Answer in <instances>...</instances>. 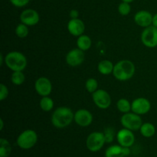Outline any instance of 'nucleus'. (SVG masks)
<instances>
[{
	"instance_id": "21",
	"label": "nucleus",
	"mask_w": 157,
	"mask_h": 157,
	"mask_svg": "<svg viewBox=\"0 0 157 157\" xmlns=\"http://www.w3.org/2000/svg\"><path fill=\"white\" fill-rule=\"evenodd\" d=\"M12 153V146L6 139H0V157H9Z\"/></svg>"
},
{
	"instance_id": "29",
	"label": "nucleus",
	"mask_w": 157,
	"mask_h": 157,
	"mask_svg": "<svg viewBox=\"0 0 157 157\" xmlns=\"http://www.w3.org/2000/svg\"><path fill=\"white\" fill-rule=\"evenodd\" d=\"M9 95V90L5 84H0V101H4Z\"/></svg>"
},
{
	"instance_id": "7",
	"label": "nucleus",
	"mask_w": 157,
	"mask_h": 157,
	"mask_svg": "<svg viewBox=\"0 0 157 157\" xmlns=\"http://www.w3.org/2000/svg\"><path fill=\"white\" fill-rule=\"evenodd\" d=\"M141 41L147 48H155L157 46V28L153 25L147 27L141 35Z\"/></svg>"
},
{
	"instance_id": "28",
	"label": "nucleus",
	"mask_w": 157,
	"mask_h": 157,
	"mask_svg": "<svg viewBox=\"0 0 157 157\" xmlns=\"http://www.w3.org/2000/svg\"><path fill=\"white\" fill-rule=\"evenodd\" d=\"M104 136H105L106 143H111L113 140V136H114V133L113 130L111 128L106 129L104 131Z\"/></svg>"
},
{
	"instance_id": "14",
	"label": "nucleus",
	"mask_w": 157,
	"mask_h": 157,
	"mask_svg": "<svg viewBox=\"0 0 157 157\" xmlns=\"http://www.w3.org/2000/svg\"><path fill=\"white\" fill-rule=\"evenodd\" d=\"M74 120L78 125L85 127L91 124L93 121V116L88 110L85 109H80L75 113Z\"/></svg>"
},
{
	"instance_id": "31",
	"label": "nucleus",
	"mask_w": 157,
	"mask_h": 157,
	"mask_svg": "<svg viewBox=\"0 0 157 157\" xmlns=\"http://www.w3.org/2000/svg\"><path fill=\"white\" fill-rule=\"evenodd\" d=\"M78 15H79V12L76 9H73L70 12V16L71 18H78Z\"/></svg>"
},
{
	"instance_id": "30",
	"label": "nucleus",
	"mask_w": 157,
	"mask_h": 157,
	"mask_svg": "<svg viewBox=\"0 0 157 157\" xmlns=\"http://www.w3.org/2000/svg\"><path fill=\"white\" fill-rule=\"evenodd\" d=\"M11 3L16 7H24L29 4L30 0H10Z\"/></svg>"
},
{
	"instance_id": "10",
	"label": "nucleus",
	"mask_w": 157,
	"mask_h": 157,
	"mask_svg": "<svg viewBox=\"0 0 157 157\" xmlns=\"http://www.w3.org/2000/svg\"><path fill=\"white\" fill-rule=\"evenodd\" d=\"M151 108L150 102L144 98H139L135 99L131 104V110L133 113L138 115L146 114Z\"/></svg>"
},
{
	"instance_id": "20",
	"label": "nucleus",
	"mask_w": 157,
	"mask_h": 157,
	"mask_svg": "<svg viewBox=\"0 0 157 157\" xmlns=\"http://www.w3.org/2000/svg\"><path fill=\"white\" fill-rule=\"evenodd\" d=\"M140 131L144 137L150 138L155 134L156 128L153 124H150V123H145V124H142L140 129Z\"/></svg>"
},
{
	"instance_id": "12",
	"label": "nucleus",
	"mask_w": 157,
	"mask_h": 157,
	"mask_svg": "<svg viewBox=\"0 0 157 157\" xmlns=\"http://www.w3.org/2000/svg\"><path fill=\"white\" fill-rule=\"evenodd\" d=\"M35 89L37 93L42 97L48 96L52 90V85L49 79L41 77L36 80L35 83Z\"/></svg>"
},
{
	"instance_id": "13",
	"label": "nucleus",
	"mask_w": 157,
	"mask_h": 157,
	"mask_svg": "<svg viewBox=\"0 0 157 157\" xmlns=\"http://www.w3.org/2000/svg\"><path fill=\"white\" fill-rule=\"evenodd\" d=\"M39 15L37 11L34 9H25L23 11L20 15V20L21 23L29 26L35 25L39 21Z\"/></svg>"
},
{
	"instance_id": "36",
	"label": "nucleus",
	"mask_w": 157,
	"mask_h": 157,
	"mask_svg": "<svg viewBox=\"0 0 157 157\" xmlns=\"http://www.w3.org/2000/svg\"><path fill=\"white\" fill-rule=\"evenodd\" d=\"M123 2H128V3H130L132 2L133 1V0H122Z\"/></svg>"
},
{
	"instance_id": "15",
	"label": "nucleus",
	"mask_w": 157,
	"mask_h": 157,
	"mask_svg": "<svg viewBox=\"0 0 157 157\" xmlns=\"http://www.w3.org/2000/svg\"><path fill=\"white\" fill-rule=\"evenodd\" d=\"M67 30L74 36H81L85 30V25L79 18H71L67 23Z\"/></svg>"
},
{
	"instance_id": "2",
	"label": "nucleus",
	"mask_w": 157,
	"mask_h": 157,
	"mask_svg": "<svg viewBox=\"0 0 157 157\" xmlns=\"http://www.w3.org/2000/svg\"><path fill=\"white\" fill-rule=\"evenodd\" d=\"M135 65L129 60H122L114 65L113 75L117 80L125 81L130 80L135 74Z\"/></svg>"
},
{
	"instance_id": "11",
	"label": "nucleus",
	"mask_w": 157,
	"mask_h": 157,
	"mask_svg": "<svg viewBox=\"0 0 157 157\" xmlns=\"http://www.w3.org/2000/svg\"><path fill=\"white\" fill-rule=\"evenodd\" d=\"M84 58L85 55L84 51L80 48H75L70 51L66 55V62L71 67H77L82 64L84 61Z\"/></svg>"
},
{
	"instance_id": "17",
	"label": "nucleus",
	"mask_w": 157,
	"mask_h": 157,
	"mask_svg": "<svg viewBox=\"0 0 157 157\" xmlns=\"http://www.w3.org/2000/svg\"><path fill=\"white\" fill-rule=\"evenodd\" d=\"M123 147L121 145H113L106 150L105 157H124Z\"/></svg>"
},
{
	"instance_id": "1",
	"label": "nucleus",
	"mask_w": 157,
	"mask_h": 157,
	"mask_svg": "<svg viewBox=\"0 0 157 157\" xmlns=\"http://www.w3.org/2000/svg\"><path fill=\"white\" fill-rule=\"evenodd\" d=\"M75 118V114L70 108L61 107L54 111L52 116V123L56 128L62 129L71 124Z\"/></svg>"
},
{
	"instance_id": "19",
	"label": "nucleus",
	"mask_w": 157,
	"mask_h": 157,
	"mask_svg": "<svg viewBox=\"0 0 157 157\" xmlns=\"http://www.w3.org/2000/svg\"><path fill=\"white\" fill-rule=\"evenodd\" d=\"M92 41L91 39L87 35H82L78 37V41H77V45L78 48L82 51H87L91 47Z\"/></svg>"
},
{
	"instance_id": "16",
	"label": "nucleus",
	"mask_w": 157,
	"mask_h": 157,
	"mask_svg": "<svg viewBox=\"0 0 157 157\" xmlns=\"http://www.w3.org/2000/svg\"><path fill=\"white\" fill-rule=\"evenodd\" d=\"M153 15L148 11L142 10L136 12L134 16V21L138 25L141 27L147 28L152 25L153 22Z\"/></svg>"
},
{
	"instance_id": "27",
	"label": "nucleus",
	"mask_w": 157,
	"mask_h": 157,
	"mask_svg": "<svg viewBox=\"0 0 157 157\" xmlns=\"http://www.w3.org/2000/svg\"><path fill=\"white\" fill-rule=\"evenodd\" d=\"M130 10H131V7L130 6V3L128 2H123L118 6V11L120 14L122 15H127L130 12Z\"/></svg>"
},
{
	"instance_id": "24",
	"label": "nucleus",
	"mask_w": 157,
	"mask_h": 157,
	"mask_svg": "<svg viewBox=\"0 0 157 157\" xmlns=\"http://www.w3.org/2000/svg\"><path fill=\"white\" fill-rule=\"evenodd\" d=\"M25 76L22 71H14L11 77V81L15 85H21L25 82Z\"/></svg>"
},
{
	"instance_id": "23",
	"label": "nucleus",
	"mask_w": 157,
	"mask_h": 157,
	"mask_svg": "<svg viewBox=\"0 0 157 157\" xmlns=\"http://www.w3.org/2000/svg\"><path fill=\"white\" fill-rule=\"evenodd\" d=\"M117 109L120 111L124 113H129L130 110H131V104H130V102L127 99H124V98L120 99L117 101Z\"/></svg>"
},
{
	"instance_id": "9",
	"label": "nucleus",
	"mask_w": 157,
	"mask_h": 157,
	"mask_svg": "<svg viewBox=\"0 0 157 157\" xmlns=\"http://www.w3.org/2000/svg\"><path fill=\"white\" fill-rule=\"evenodd\" d=\"M117 140L121 147H130L135 142V136L132 130L124 128L118 131L117 134Z\"/></svg>"
},
{
	"instance_id": "35",
	"label": "nucleus",
	"mask_w": 157,
	"mask_h": 157,
	"mask_svg": "<svg viewBox=\"0 0 157 157\" xmlns=\"http://www.w3.org/2000/svg\"><path fill=\"white\" fill-rule=\"evenodd\" d=\"M2 63H3V55L2 54H0V64L2 65Z\"/></svg>"
},
{
	"instance_id": "33",
	"label": "nucleus",
	"mask_w": 157,
	"mask_h": 157,
	"mask_svg": "<svg viewBox=\"0 0 157 157\" xmlns=\"http://www.w3.org/2000/svg\"><path fill=\"white\" fill-rule=\"evenodd\" d=\"M152 25L155 27L157 28V13L155 14L153 17V22H152Z\"/></svg>"
},
{
	"instance_id": "32",
	"label": "nucleus",
	"mask_w": 157,
	"mask_h": 157,
	"mask_svg": "<svg viewBox=\"0 0 157 157\" xmlns=\"http://www.w3.org/2000/svg\"><path fill=\"white\" fill-rule=\"evenodd\" d=\"M130 147H123V150H124V156H128L129 154L130 153Z\"/></svg>"
},
{
	"instance_id": "18",
	"label": "nucleus",
	"mask_w": 157,
	"mask_h": 157,
	"mask_svg": "<svg viewBox=\"0 0 157 157\" xmlns=\"http://www.w3.org/2000/svg\"><path fill=\"white\" fill-rule=\"evenodd\" d=\"M113 67H114V65L111 61H108V60H104L98 64V68L101 75H108L113 73Z\"/></svg>"
},
{
	"instance_id": "34",
	"label": "nucleus",
	"mask_w": 157,
	"mask_h": 157,
	"mask_svg": "<svg viewBox=\"0 0 157 157\" xmlns=\"http://www.w3.org/2000/svg\"><path fill=\"white\" fill-rule=\"evenodd\" d=\"M0 124H1V126H0V130H2L3 127H4V124H3V120L2 119H0Z\"/></svg>"
},
{
	"instance_id": "4",
	"label": "nucleus",
	"mask_w": 157,
	"mask_h": 157,
	"mask_svg": "<svg viewBox=\"0 0 157 157\" xmlns=\"http://www.w3.org/2000/svg\"><path fill=\"white\" fill-rule=\"evenodd\" d=\"M38 135L35 130H26L17 138V145L22 150H29L36 144Z\"/></svg>"
},
{
	"instance_id": "8",
	"label": "nucleus",
	"mask_w": 157,
	"mask_h": 157,
	"mask_svg": "<svg viewBox=\"0 0 157 157\" xmlns=\"http://www.w3.org/2000/svg\"><path fill=\"white\" fill-rule=\"evenodd\" d=\"M92 98L97 107L101 109H107L111 104V98L106 90L98 89L92 94Z\"/></svg>"
},
{
	"instance_id": "25",
	"label": "nucleus",
	"mask_w": 157,
	"mask_h": 157,
	"mask_svg": "<svg viewBox=\"0 0 157 157\" xmlns=\"http://www.w3.org/2000/svg\"><path fill=\"white\" fill-rule=\"evenodd\" d=\"M28 25L23 24H19L17 25L16 29H15V34L19 38H25L28 35H29V29L27 27Z\"/></svg>"
},
{
	"instance_id": "3",
	"label": "nucleus",
	"mask_w": 157,
	"mask_h": 157,
	"mask_svg": "<svg viewBox=\"0 0 157 157\" xmlns=\"http://www.w3.org/2000/svg\"><path fill=\"white\" fill-rule=\"evenodd\" d=\"M5 63L13 71H22L27 66V59L21 52H11L6 55Z\"/></svg>"
},
{
	"instance_id": "5",
	"label": "nucleus",
	"mask_w": 157,
	"mask_h": 157,
	"mask_svg": "<svg viewBox=\"0 0 157 157\" xmlns=\"http://www.w3.org/2000/svg\"><path fill=\"white\" fill-rule=\"evenodd\" d=\"M106 143L104 133L101 132H94L91 133L86 140L87 148L90 152H98L102 149Z\"/></svg>"
},
{
	"instance_id": "22",
	"label": "nucleus",
	"mask_w": 157,
	"mask_h": 157,
	"mask_svg": "<svg viewBox=\"0 0 157 157\" xmlns=\"http://www.w3.org/2000/svg\"><path fill=\"white\" fill-rule=\"evenodd\" d=\"M40 107L44 111H50L54 107V101L49 97H43L40 101Z\"/></svg>"
},
{
	"instance_id": "6",
	"label": "nucleus",
	"mask_w": 157,
	"mask_h": 157,
	"mask_svg": "<svg viewBox=\"0 0 157 157\" xmlns=\"http://www.w3.org/2000/svg\"><path fill=\"white\" fill-rule=\"evenodd\" d=\"M121 123L124 128L130 130H138L140 129L143 124L142 118L135 113H127L123 115Z\"/></svg>"
},
{
	"instance_id": "26",
	"label": "nucleus",
	"mask_w": 157,
	"mask_h": 157,
	"mask_svg": "<svg viewBox=\"0 0 157 157\" xmlns=\"http://www.w3.org/2000/svg\"><path fill=\"white\" fill-rule=\"evenodd\" d=\"M85 87L87 91L90 93L93 94L94 92L98 90V82L96 79L94 78H89L87 80L85 83Z\"/></svg>"
}]
</instances>
